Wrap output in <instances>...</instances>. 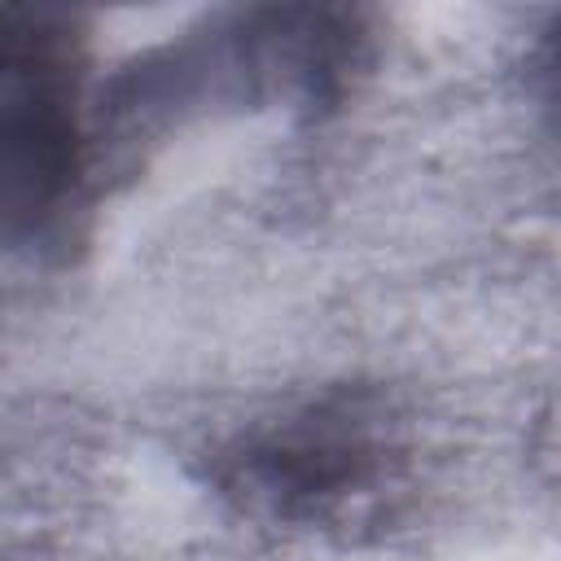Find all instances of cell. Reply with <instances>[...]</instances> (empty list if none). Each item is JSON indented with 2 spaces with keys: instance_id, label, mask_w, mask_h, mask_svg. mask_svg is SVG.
Segmentation results:
<instances>
[{
  "instance_id": "6da1fadb",
  "label": "cell",
  "mask_w": 561,
  "mask_h": 561,
  "mask_svg": "<svg viewBox=\"0 0 561 561\" xmlns=\"http://www.w3.org/2000/svg\"><path fill=\"white\" fill-rule=\"evenodd\" d=\"M377 438L355 408H307L241 443L228 486L280 517H311L377 473Z\"/></svg>"
},
{
  "instance_id": "7a4b0ae2",
  "label": "cell",
  "mask_w": 561,
  "mask_h": 561,
  "mask_svg": "<svg viewBox=\"0 0 561 561\" xmlns=\"http://www.w3.org/2000/svg\"><path fill=\"white\" fill-rule=\"evenodd\" d=\"M4 162L13 215L44 210L70 175V83L66 48L39 22L4 44Z\"/></svg>"
}]
</instances>
